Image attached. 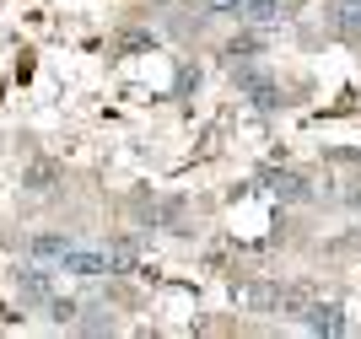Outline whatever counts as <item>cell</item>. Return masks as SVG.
<instances>
[{"label":"cell","instance_id":"obj_1","mask_svg":"<svg viewBox=\"0 0 361 339\" xmlns=\"http://www.w3.org/2000/svg\"><path fill=\"white\" fill-rule=\"evenodd\" d=\"M232 87H238V97H248V108L254 113H281L286 108V92H281V81H275L259 59H243V65H232Z\"/></svg>","mask_w":361,"mask_h":339},{"label":"cell","instance_id":"obj_2","mask_svg":"<svg viewBox=\"0 0 361 339\" xmlns=\"http://www.w3.org/2000/svg\"><path fill=\"white\" fill-rule=\"evenodd\" d=\"M16 296H22V307H49L54 302V264H44V259L16 264Z\"/></svg>","mask_w":361,"mask_h":339},{"label":"cell","instance_id":"obj_3","mask_svg":"<svg viewBox=\"0 0 361 339\" xmlns=\"http://www.w3.org/2000/svg\"><path fill=\"white\" fill-rule=\"evenodd\" d=\"M302 328H307V334H350V318H345V307H340V302H307V307H302V318H297Z\"/></svg>","mask_w":361,"mask_h":339},{"label":"cell","instance_id":"obj_4","mask_svg":"<svg viewBox=\"0 0 361 339\" xmlns=\"http://www.w3.org/2000/svg\"><path fill=\"white\" fill-rule=\"evenodd\" d=\"M324 27H329L340 44L361 49V0H329V6H324Z\"/></svg>","mask_w":361,"mask_h":339},{"label":"cell","instance_id":"obj_5","mask_svg":"<svg viewBox=\"0 0 361 339\" xmlns=\"http://www.w3.org/2000/svg\"><path fill=\"white\" fill-rule=\"evenodd\" d=\"M259 54H264V27H248V22H243L238 38H226V44H221V65H226V70L243 65V59H259Z\"/></svg>","mask_w":361,"mask_h":339},{"label":"cell","instance_id":"obj_6","mask_svg":"<svg viewBox=\"0 0 361 339\" xmlns=\"http://www.w3.org/2000/svg\"><path fill=\"white\" fill-rule=\"evenodd\" d=\"M75 248V237H65V232H38V237H27V259H44V264H54L60 269V259Z\"/></svg>","mask_w":361,"mask_h":339},{"label":"cell","instance_id":"obj_7","mask_svg":"<svg viewBox=\"0 0 361 339\" xmlns=\"http://www.w3.org/2000/svg\"><path fill=\"white\" fill-rule=\"evenodd\" d=\"M243 22H248V27H281V22H286V0H248V6H243Z\"/></svg>","mask_w":361,"mask_h":339},{"label":"cell","instance_id":"obj_8","mask_svg":"<svg viewBox=\"0 0 361 339\" xmlns=\"http://www.w3.org/2000/svg\"><path fill=\"white\" fill-rule=\"evenodd\" d=\"M270 189L281 194V199H291V205H307V199H313L307 178H297V173H270Z\"/></svg>","mask_w":361,"mask_h":339},{"label":"cell","instance_id":"obj_9","mask_svg":"<svg viewBox=\"0 0 361 339\" xmlns=\"http://www.w3.org/2000/svg\"><path fill=\"white\" fill-rule=\"evenodd\" d=\"M81 302H75V296H54V302H49V323H60V328H75V318H81Z\"/></svg>","mask_w":361,"mask_h":339},{"label":"cell","instance_id":"obj_10","mask_svg":"<svg viewBox=\"0 0 361 339\" xmlns=\"http://www.w3.org/2000/svg\"><path fill=\"white\" fill-rule=\"evenodd\" d=\"M75 328H81V334H114V318H108V307H97V302H92L87 307V318H75Z\"/></svg>","mask_w":361,"mask_h":339},{"label":"cell","instance_id":"obj_11","mask_svg":"<svg viewBox=\"0 0 361 339\" xmlns=\"http://www.w3.org/2000/svg\"><path fill=\"white\" fill-rule=\"evenodd\" d=\"M22 183H27L32 194H49L54 189V162H32L27 173H22Z\"/></svg>","mask_w":361,"mask_h":339},{"label":"cell","instance_id":"obj_12","mask_svg":"<svg viewBox=\"0 0 361 339\" xmlns=\"http://www.w3.org/2000/svg\"><path fill=\"white\" fill-rule=\"evenodd\" d=\"M243 6H248V0H205L200 11H205V16H221V22H243Z\"/></svg>","mask_w":361,"mask_h":339},{"label":"cell","instance_id":"obj_13","mask_svg":"<svg viewBox=\"0 0 361 339\" xmlns=\"http://www.w3.org/2000/svg\"><path fill=\"white\" fill-rule=\"evenodd\" d=\"M189 87H200V70H189V65H183V70H178V92H189Z\"/></svg>","mask_w":361,"mask_h":339},{"label":"cell","instance_id":"obj_14","mask_svg":"<svg viewBox=\"0 0 361 339\" xmlns=\"http://www.w3.org/2000/svg\"><path fill=\"white\" fill-rule=\"evenodd\" d=\"M350 210H361V189H356V194H350Z\"/></svg>","mask_w":361,"mask_h":339}]
</instances>
